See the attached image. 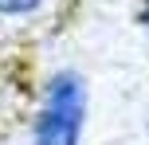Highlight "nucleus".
I'll return each instance as SVG.
<instances>
[{"instance_id":"f257e3e1","label":"nucleus","mask_w":149,"mask_h":145,"mask_svg":"<svg viewBox=\"0 0 149 145\" xmlns=\"http://www.w3.org/2000/svg\"><path fill=\"white\" fill-rule=\"evenodd\" d=\"M28 126L36 145H79L82 126H86V86L74 71H59L43 78Z\"/></svg>"},{"instance_id":"f03ea898","label":"nucleus","mask_w":149,"mask_h":145,"mask_svg":"<svg viewBox=\"0 0 149 145\" xmlns=\"http://www.w3.org/2000/svg\"><path fill=\"white\" fill-rule=\"evenodd\" d=\"M71 20V0H0V24H51V28H67Z\"/></svg>"},{"instance_id":"7ed1b4c3","label":"nucleus","mask_w":149,"mask_h":145,"mask_svg":"<svg viewBox=\"0 0 149 145\" xmlns=\"http://www.w3.org/2000/svg\"><path fill=\"white\" fill-rule=\"evenodd\" d=\"M137 24L149 31V0H137Z\"/></svg>"}]
</instances>
